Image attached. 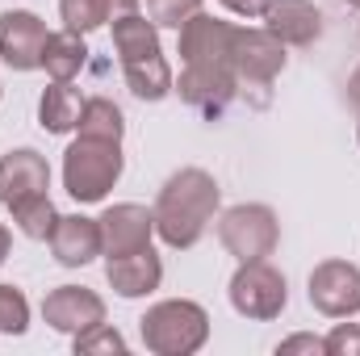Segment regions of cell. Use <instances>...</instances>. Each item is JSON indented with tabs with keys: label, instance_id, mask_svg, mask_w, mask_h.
<instances>
[{
	"label": "cell",
	"instance_id": "7c38bea8",
	"mask_svg": "<svg viewBox=\"0 0 360 356\" xmlns=\"http://www.w3.org/2000/svg\"><path fill=\"white\" fill-rule=\"evenodd\" d=\"M151 235H155V210H147V205L122 201V205H109L101 214V248H105V256H126V252L151 248Z\"/></svg>",
	"mask_w": 360,
	"mask_h": 356
},
{
	"label": "cell",
	"instance_id": "30bf717a",
	"mask_svg": "<svg viewBox=\"0 0 360 356\" xmlns=\"http://www.w3.org/2000/svg\"><path fill=\"white\" fill-rule=\"evenodd\" d=\"M46 25L30 8H8L0 13V59L13 72H34L42 68V46H46Z\"/></svg>",
	"mask_w": 360,
	"mask_h": 356
},
{
	"label": "cell",
	"instance_id": "ba28073f",
	"mask_svg": "<svg viewBox=\"0 0 360 356\" xmlns=\"http://www.w3.org/2000/svg\"><path fill=\"white\" fill-rule=\"evenodd\" d=\"M235 30L231 21H218L210 17L205 8L193 13L184 25H180V59L188 68H231V42H235Z\"/></svg>",
	"mask_w": 360,
	"mask_h": 356
},
{
	"label": "cell",
	"instance_id": "9c48e42d",
	"mask_svg": "<svg viewBox=\"0 0 360 356\" xmlns=\"http://www.w3.org/2000/svg\"><path fill=\"white\" fill-rule=\"evenodd\" d=\"M310 306L327 319H352L360 310V268L348 260H323L310 272Z\"/></svg>",
	"mask_w": 360,
	"mask_h": 356
},
{
	"label": "cell",
	"instance_id": "6da1fadb",
	"mask_svg": "<svg viewBox=\"0 0 360 356\" xmlns=\"http://www.w3.org/2000/svg\"><path fill=\"white\" fill-rule=\"evenodd\" d=\"M218 214V180L205 168H180L155 197V235L168 248H193Z\"/></svg>",
	"mask_w": 360,
	"mask_h": 356
},
{
	"label": "cell",
	"instance_id": "4dcf8cb0",
	"mask_svg": "<svg viewBox=\"0 0 360 356\" xmlns=\"http://www.w3.org/2000/svg\"><path fill=\"white\" fill-rule=\"evenodd\" d=\"M344 4H352V8H360V0H344Z\"/></svg>",
	"mask_w": 360,
	"mask_h": 356
},
{
	"label": "cell",
	"instance_id": "83f0119b",
	"mask_svg": "<svg viewBox=\"0 0 360 356\" xmlns=\"http://www.w3.org/2000/svg\"><path fill=\"white\" fill-rule=\"evenodd\" d=\"M218 4H226L235 17H264V8H269V0H218Z\"/></svg>",
	"mask_w": 360,
	"mask_h": 356
},
{
	"label": "cell",
	"instance_id": "ffe728a7",
	"mask_svg": "<svg viewBox=\"0 0 360 356\" xmlns=\"http://www.w3.org/2000/svg\"><path fill=\"white\" fill-rule=\"evenodd\" d=\"M63 25L76 34H92L105 21H117L126 13H139V0H59Z\"/></svg>",
	"mask_w": 360,
	"mask_h": 356
},
{
	"label": "cell",
	"instance_id": "4fadbf2b",
	"mask_svg": "<svg viewBox=\"0 0 360 356\" xmlns=\"http://www.w3.org/2000/svg\"><path fill=\"white\" fill-rule=\"evenodd\" d=\"M172 92H180L184 105H193L197 113L205 117H222L226 105L239 96V84H235V72L231 68H188L180 72V80L172 84Z\"/></svg>",
	"mask_w": 360,
	"mask_h": 356
},
{
	"label": "cell",
	"instance_id": "ac0fdd59",
	"mask_svg": "<svg viewBox=\"0 0 360 356\" xmlns=\"http://www.w3.org/2000/svg\"><path fill=\"white\" fill-rule=\"evenodd\" d=\"M84 63H89L84 34H76V30H59V34L46 38V46H42V68H46L51 80H76Z\"/></svg>",
	"mask_w": 360,
	"mask_h": 356
},
{
	"label": "cell",
	"instance_id": "484cf974",
	"mask_svg": "<svg viewBox=\"0 0 360 356\" xmlns=\"http://www.w3.org/2000/svg\"><path fill=\"white\" fill-rule=\"evenodd\" d=\"M327 356H360V323H340L327 336Z\"/></svg>",
	"mask_w": 360,
	"mask_h": 356
},
{
	"label": "cell",
	"instance_id": "7a4b0ae2",
	"mask_svg": "<svg viewBox=\"0 0 360 356\" xmlns=\"http://www.w3.org/2000/svg\"><path fill=\"white\" fill-rule=\"evenodd\" d=\"M113 51L122 59V76L130 92L139 101H164L172 92V68L160 51V25L139 17V13H126L113 21Z\"/></svg>",
	"mask_w": 360,
	"mask_h": 356
},
{
	"label": "cell",
	"instance_id": "f546056e",
	"mask_svg": "<svg viewBox=\"0 0 360 356\" xmlns=\"http://www.w3.org/2000/svg\"><path fill=\"white\" fill-rule=\"evenodd\" d=\"M8 248H13V235H8V231H4V227H0V265H4V260H8Z\"/></svg>",
	"mask_w": 360,
	"mask_h": 356
},
{
	"label": "cell",
	"instance_id": "f1b7e54d",
	"mask_svg": "<svg viewBox=\"0 0 360 356\" xmlns=\"http://www.w3.org/2000/svg\"><path fill=\"white\" fill-rule=\"evenodd\" d=\"M348 101H352V105L360 109V68L352 72V80H348Z\"/></svg>",
	"mask_w": 360,
	"mask_h": 356
},
{
	"label": "cell",
	"instance_id": "4316f807",
	"mask_svg": "<svg viewBox=\"0 0 360 356\" xmlns=\"http://www.w3.org/2000/svg\"><path fill=\"white\" fill-rule=\"evenodd\" d=\"M293 352H319V356H327V340H319V336H289V340L281 344V356H293Z\"/></svg>",
	"mask_w": 360,
	"mask_h": 356
},
{
	"label": "cell",
	"instance_id": "8fae6325",
	"mask_svg": "<svg viewBox=\"0 0 360 356\" xmlns=\"http://www.w3.org/2000/svg\"><path fill=\"white\" fill-rule=\"evenodd\" d=\"M42 319L63 336H84L96 323H105V302H101V293H92L84 285H59L46 293Z\"/></svg>",
	"mask_w": 360,
	"mask_h": 356
},
{
	"label": "cell",
	"instance_id": "2e32d148",
	"mask_svg": "<svg viewBox=\"0 0 360 356\" xmlns=\"http://www.w3.org/2000/svg\"><path fill=\"white\" fill-rule=\"evenodd\" d=\"M51 252L63 268H84L92 265L105 248H101V218H84V214H68L55 222L51 231Z\"/></svg>",
	"mask_w": 360,
	"mask_h": 356
},
{
	"label": "cell",
	"instance_id": "5b68a950",
	"mask_svg": "<svg viewBox=\"0 0 360 356\" xmlns=\"http://www.w3.org/2000/svg\"><path fill=\"white\" fill-rule=\"evenodd\" d=\"M285 68V42L269 34V30H248L239 25L235 30V42H231V72H235V84L239 96H252V105H269L272 80L281 76Z\"/></svg>",
	"mask_w": 360,
	"mask_h": 356
},
{
	"label": "cell",
	"instance_id": "277c9868",
	"mask_svg": "<svg viewBox=\"0 0 360 356\" xmlns=\"http://www.w3.org/2000/svg\"><path fill=\"white\" fill-rule=\"evenodd\" d=\"M139 331H143L147 352L193 356V352H201L205 340H210V314L197 302H188V298H168V302H155L139 319Z\"/></svg>",
	"mask_w": 360,
	"mask_h": 356
},
{
	"label": "cell",
	"instance_id": "52a82bcc",
	"mask_svg": "<svg viewBox=\"0 0 360 356\" xmlns=\"http://www.w3.org/2000/svg\"><path fill=\"white\" fill-rule=\"evenodd\" d=\"M289 302V285L269 260H243L239 272L231 276V306L243 319H276Z\"/></svg>",
	"mask_w": 360,
	"mask_h": 356
},
{
	"label": "cell",
	"instance_id": "e0dca14e",
	"mask_svg": "<svg viewBox=\"0 0 360 356\" xmlns=\"http://www.w3.org/2000/svg\"><path fill=\"white\" fill-rule=\"evenodd\" d=\"M264 30L276 34L285 46H310L323 34V13L314 0H269Z\"/></svg>",
	"mask_w": 360,
	"mask_h": 356
},
{
	"label": "cell",
	"instance_id": "cb8c5ba5",
	"mask_svg": "<svg viewBox=\"0 0 360 356\" xmlns=\"http://www.w3.org/2000/svg\"><path fill=\"white\" fill-rule=\"evenodd\" d=\"M193 13H201V0H147V17L164 30H180Z\"/></svg>",
	"mask_w": 360,
	"mask_h": 356
},
{
	"label": "cell",
	"instance_id": "9a60e30c",
	"mask_svg": "<svg viewBox=\"0 0 360 356\" xmlns=\"http://www.w3.org/2000/svg\"><path fill=\"white\" fill-rule=\"evenodd\" d=\"M105 276L113 285V293L122 298H143L155 293L164 281V260L155 256V248H139L126 256H105Z\"/></svg>",
	"mask_w": 360,
	"mask_h": 356
},
{
	"label": "cell",
	"instance_id": "7402d4cb",
	"mask_svg": "<svg viewBox=\"0 0 360 356\" xmlns=\"http://www.w3.org/2000/svg\"><path fill=\"white\" fill-rule=\"evenodd\" d=\"M13 214V222H17V231L21 235H30V239H51V231H55V222H59V214H55V205H51V197L42 193V197H30V201H21L17 210H8Z\"/></svg>",
	"mask_w": 360,
	"mask_h": 356
},
{
	"label": "cell",
	"instance_id": "d4e9b609",
	"mask_svg": "<svg viewBox=\"0 0 360 356\" xmlns=\"http://www.w3.org/2000/svg\"><path fill=\"white\" fill-rule=\"evenodd\" d=\"M76 352H84V356H96V352H126V340H122L113 327L96 323L92 331L76 336Z\"/></svg>",
	"mask_w": 360,
	"mask_h": 356
},
{
	"label": "cell",
	"instance_id": "5bb4252c",
	"mask_svg": "<svg viewBox=\"0 0 360 356\" xmlns=\"http://www.w3.org/2000/svg\"><path fill=\"white\" fill-rule=\"evenodd\" d=\"M51 189V168L46 155H38L34 147H17L0 160V205L17 210L30 197H42Z\"/></svg>",
	"mask_w": 360,
	"mask_h": 356
},
{
	"label": "cell",
	"instance_id": "44dd1931",
	"mask_svg": "<svg viewBox=\"0 0 360 356\" xmlns=\"http://www.w3.org/2000/svg\"><path fill=\"white\" fill-rule=\"evenodd\" d=\"M76 130L80 134H96V139H122L126 122H122V109L109 96H92V101H84V109H80V126Z\"/></svg>",
	"mask_w": 360,
	"mask_h": 356
},
{
	"label": "cell",
	"instance_id": "d6986e66",
	"mask_svg": "<svg viewBox=\"0 0 360 356\" xmlns=\"http://www.w3.org/2000/svg\"><path fill=\"white\" fill-rule=\"evenodd\" d=\"M80 109H84V101H80V92L72 89V80H55L51 89L42 92V101H38V122L51 134H68V130L80 126Z\"/></svg>",
	"mask_w": 360,
	"mask_h": 356
},
{
	"label": "cell",
	"instance_id": "3957f363",
	"mask_svg": "<svg viewBox=\"0 0 360 356\" xmlns=\"http://www.w3.org/2000/svg\"><path fill=\"white\" fill-rule=\"evenodd\" d=\"M122 139H96V134H76V143L63 151V189L80 205L105 201V193L122 180Z\"/></svg>",
	"mask_w": 360,
	"mask_h": 356
},
{
	"label": "cell",
	"instance_id": "603a6c76",
	"mask_svg": "<svg viewBox=\"0 0 360 356\" xmlns=\"http://www.w3.org/2000/svg\"><path fill=\"white\" fill-rule=\"evenodd\" d=\"M30 327V302L21 289L13 285H0V331L4 336H21Z\"/></svg>",
	"mask_w": 360,
	"mask_h": 356
},
{
	"label": "cell",
	"instance_id": "8992f818",
	"mask_svg": "<svg viewBox=\"0 0 360 356\" xmlns=\"http://www.w3.org/2000/svg\"><path fill=\"white\" fill-rule=\"evenodd\" d=\"M218 239L222 248L243 265V260H269L276 252V239H281V227H276V214L260 201H248V205H231L222 218H218Z\"/></svg>",
	"mask_w": 360,
	"mask_h": 356
}]
</instances>
